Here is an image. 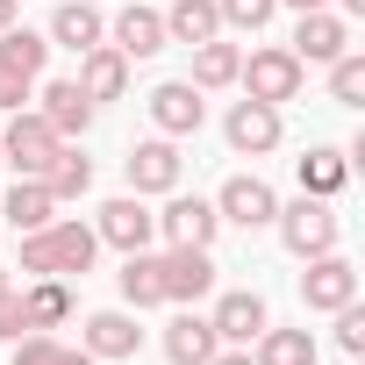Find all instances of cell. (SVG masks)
Masks as SVG:
<instances>
[{
  "label": "cell",
  "instance_id": "e575fe53",
  "mask_svg": "<svg viewBox=\"0 0 365 365\" xmlns=\"http://www.w3.org/2000/svg\"><path fill=\"white\" fill-rule=\"evenodd\" d=\"M29 93H36V79H22V72H0V108H29Z\"/></svg>",
  "mask_w": 365,
  "mask_h": 365
},
{
  "label": "cell",
  "instance_id": "7402d4cb",
  "mask_svg": "<svg viewBox=\"0 0 365 365\" xmlns=\"http://www.w3.org/2000/svg\"><path fill=\"white\" fill-rule=\"evenodd\" d=\"M43 187H51V201L65 208V201H79L86 187H93V158L79 150V143H58V158L43 165Z\"/></svg>",
  "mask_w": 365,
  "mask_h": 365
},
{
  "label": "cell",
  "instance_id": "74e56055",
  "mask_svg": "<svg viewBox=\"0 0 365 365\" xmlns=\"http://www.w3.org/2000/svg\"><path fill=\"white\" fill-rule=\"evenodd\" d=\"M15 8H22V0H0V29H8V22H15Z\"/></svg>",
  "mask_w": 365,
  "mask_h": 365
},
{
  "label": "cell",
  "instance_id": "7a4b0ae2",
  "mask_svg": "<svg viewBox=\"0 0 365 365\" xmlns=\"http://www.w3.org/2000/svg\"><path fill=\"white\" fill-rule=\"evenodd\" d=\"M237 86H244L251 101H265V108H287V101H301L308 65H301L287 43H265V51H251V58L237 65Z\"/></svg>",
  "mask_w": 365,
  "mask_h": 365
},
{
  "label": "cell",
  "instance_id": "cb8c5ba5",
  "mask_svg": "<svg viewBox=\"0 0 365 365\" xmlns=\"http://www.w3.org/2000/svg\"><path fill=\"white\" fill-rule=\"evenodd\" d=\"M344 179H351V158H344V150L315 143V150L301 158V194H315V201H336V194H344Z\"/></svg>",
  "mask_w": 365,
  "mask_h": 365
},
{
  "label": "cell",
  "instance_id": "5bb4252c",
  "mask_svg": "<svg viewBox=\"0 0 365 365\" xmlns=\"http://www.w3.org/2000/svg\"><path fill=\"white\" fill-rule=\"evenodd\" d=\"M72 86H79L93 108H101V101H122V93H129V58H122L115 43H93V51H79V79H72Z\"/></svg>",
  "mask_w": 365,
  "mask_h": 365
},
{
  "label": "cell",
  "instance_id": "7c38bea8",
  "mask_svg": "<svg viewBox=\"0 0 365 365\" xmlns=\"http://www.w3.org/2000/svg\"><path fill=\"white\" fill-rule=\"evenodd\" d=\"M122 172H129V194H172L179 187V143L172 136H150V143H136L129 158H122Z\"/></svg>",
  "mask_w": 365,
  "mask_h": 365
},
{
  "label": "cell",
  "instance_id": "1f68e13d",
  "mask_svg": "<svg viewBox=\"0 0 365 365\" xmlns=\"http://www.w3.org/2000/svg\"><path fill=\"white\" fill-rule=\"evenodd\" d=\"M215 15H222V29H244V36H258V29L279 15V0H215Z\"/></svg>",
  "mask_w": 365,
  "mask_h": 365
},
{
  "label": "cell",
  "instance_id": "4fadbf2b",
  "mask_svg": "<svg viewBox=\"0 0 365 365\" xmlns=\"http://www.w3.org/2000/svg\"><path fill=\"white\" fill-rule=\"evenodd\" d=\"M287 51H294L301 65H329V58H344V51H351V22H344V15H329V8H308Z\"/></svg>",
  "mask_w": 365,
  "mask_h": 365
},
{
  "label": "cell",
  "instance_id": "f546056e",
  "mask_svg": "<svg viewBox=\"0 0 365 365\" xmlns=\"http://www.w3.org/2000/svg\"><path fill=\"white\" fill-rule=\"evenodd\" d=\"M15 365H101V358H93V351L58 344L51 329H29V336H15Z\"/></svg>",
  "mask_w": 365,
  "mask_h": 365
},
{
  "label": "cell",
  "instance_id": "4dcf8cb0",
  "mask_svg": "<svg viewBox=\"0 0 365 365\" xmlns=\"http://www.w3.org/2000/svg\"><path fill=\"white\" fill-rule=\"evenodd\" d=\"M329 101H336V108H365V58H358V51L329 58Z\"/></svg>",
  "mask_w": 365,
  "mask_h": 365
},
{
  "label": "cell",
  "instance_id": "83f0119b",
  "mask_svg": "<svg viewBox=\"0 0 365 365\" xmlns=\"http://www.w3.org/2000/svg\"><path fill=\"white\" fill-rule=\"evenodd\" d=\"M43 58H51V36L43 29H0V72H22V79H36L43 72Z\"/></svg>",
  "mask_w": 365,
  "mask_h": 365
},
{
  "label": "cell",
  "instance_id": "30bf717a",
  "mask_svg": "<svg viewBox=\"0 0 365 365\" xmlns=\"http://www.w3.org/2000/svg\"><path fill=\"white\" fill-rule=\"evenodd\" d=\"M215 230H222L215 201L179 194V187H172V201H165V215H158V237H165V244H194V251H208V244H215Z\"/></svg>",
  "mask_w": 365,
  "mask_h": 365
},
{
  "label": "cell",
  "instance_id": "277c9868",
  "mask_svg": "<svg viewBox=\"0 0 365 365\" xmlns=\"http://www.w3.org/2000/svg\"><path fill=\"white\" fill-rule=\"evenodd\" d=\"M58 129L36 115V108H15L8 115V136H0V165H15V179H43V165L58 158Z\"/></svg>",
  "mask_w": 365,
  "mask_h": 365
},
{
  "label": "cell",
  "instance_id": "8fae6325",
  "mask_svg": "<svg viewBox=\"0 0 365 365\" xmlns=\"http://www.w3.org/2000/svg\"><path fill=\"white\" fill-rule=\"evenodd\" d=\"M222 136H230L237 158H265V150H279V108H265V101L244 93V101L222 115Z\"/></svg>",
  "mask_w": 365,
  "mask_h": 365
},
{
  "label": "cell",
  "instance_id": "d6986e66",
  "mask_svg": "<svg viewBox=\"0 0 365 365\" xmlns=\"http://www.w3.org/2000/svg\"><path fill=\"white\" fill-rule=\"evenodd\" d=\"M208 322H215V336H222V344H251V336L272 322V308H265V294H251V287H244V294H222Z\"/></svg>",
  "mask_w": 365,
  "mask_h": 365
},
{
  "label": "cell",
  "instance_id": "ffe728a7",
  "mask_svg": "<svg viewBox=\"0 0 365 365\" xmlns=\"http://www.w3.org/2000/svg\"><path fill=\"white\" fill-rule=\"evenodd\" d=\"M51 43H65V51H93V43H108V22L93 15V0H65V8L51 15V29H43Z\"/></svg>",
  "mask_w": 365,
  "mask_h": 365
},
{
  "label": "cell",
  "instance_id": "d6a6232c",
  "mask_svg": "<svg viewBox=\"0 0 365 365\" xmlns=\"http://www.w3.org/2000/svg\"><path fill=\"white\" fill-rule=\"evenodd\" d=\"M336 344H344V358H358V351H365V308H358V301H344V308H336Z\"/></svg>",
  "mask_w": 365,
  "mask_h": 365
},
{
  "label": "cell",
  "instance_id": "e0dca14e",
  "mask_svg": "<svg viewBox=\"0 0 365 365\" xmlns=\"http://www.w3.org/2000/svg\"><path fill=\"white\" fill-rule=\"evenodd\" d=\"M108 43H115L129 65H136V58H158V51H165V15H158V8H122L115 29H108Z\"/></svg>",
  "mask_w": 365,
  "mask_h": 365
},
{
  "label": "cell",
  "instance_id": "3957f363",
  "mask_svg": "<svg viewBox=\"0 0 365 365\" xmlns=\"http://www.w3.org/2000/svg\"><path fill=\"white\" fill-rule=\"evenodd\" d=\"M272 230H279V244H287L294 258H322V251H336V237H344L336 208H329V201H315V194L287 201V208L272 215Z\"/></svg>",
  "mask_w": 365,
  "mask_h": 365
},
{
  "label": "cell",
  "instance_id": "836d02e7",
  "mask_svg": "<svg viewBox=\"0 0 365 365\" xmlns=\"http://www.w3.org/2000/svg\"><path fill=\"white\" fill-rule=\"evenodd\" d=\"M22 329H29V315H22V294L8 287V294H0V344H15Z\"/></svg>",
  "mask_w": 365,
  "mask_h": 365
},
{
  "label": "cell",
  "instance_id": "484cf974",
  "mask_svg": "<svg viewBox=\"0 0 365 365\" xmlns=\"http://www.w3.org/2000/svg\"><path fill=\"white\" fill-rule=\"evenodd\" d=\"M237 65H244V51H237V43H222V36L194 43V86H201V93H222V86H237Z\"/></svg>",
  "mask_w": 365,
  "mask_h": 365
},
{
  "label": "cell",
  "instance_id": "9c48e42d",
  "mask_svg": "<svg viewBox=\"0 0 365 365\" xmlns=\"http://www.w3.org/2000/svg\"><path fill=\"white\" fill-rule=\"evenodd\" d=\"M150 122H158V136H194L201 122H208V101H201V86L194 79H165V86H150Z\"/></svg>",
  "mask_w": 365,
  "mask_h": 365
},
{
  "label": "cell",
  "instance_id": "2e32d148",
  "mask_svg": "<svg viewBox=\"0 0 365 365\" xmlns=\"http://www.w3.org/2000/svg\"><path fill=\"white\" fill-rule=\"evenodd\" d=\"M79 351H93V358H136L143 351V329H136L129 308H101V315H86V344Z\"/></svg>",
  "mask_w": 365,
  "mask_h": 365
},
{
  "label": "cell",
  "instance_id": "603a6c76",
  "mask_svg": "<svg viewBox=\"0 0 365 365\" xmlns=\"http://www.w3.org/2000/svg\"><path fill=\"white\" fill-rule=\"evenodd\" d=\"M122 301L129 308H158L165 301V279H158V251H122V272H115Z\"/></svg>",
  "mask_w": 365,
  "mask_h": 365
},
{
  "label": "cell",
  "instance_id": "52a82bcc",
  "mask_svg": "<svg viewBox=\"0 0 365 365\" xmlns=\"http://www.w3.org/2000/svg\"><path fill=\"white\" fill-rule=\"evenodd\" d=\"M215 215H222V222H237V230H272V215H279V194L265 187L258 172H237V179H222Z\"/></svg>",
  "mask_w": 365,
  "mask_h": 365
},
{
  "label": "cell",
  "instance_id": "4316f807",
  "mask_svg": "<svg viewBox=\"0 0 365 365\" xmlns=\"http://www.w3.org/2000/svg\"><path fill=\"white\" fill-rule=\"evenodd\" d=\"M251 344H258L251 365H315V336H308V329H272V322H265Z\"/></svg>",
  "mask_w": 365,
  "mask_h": 365
},
{
  "label": "cell",
  "instance_id": "f1b7e54d",
  "mask_svg": "<svg viewBox=\"0 0 365 365\" xmlns=\"http://www.w3.org/2000/svg\"><path fill=\"white\" fill-rule=\"evenodd\" d=\"M22 315H29V329H58L72 315V287L65 279H29L22 287Z\"/></svg>",
  "mask_w": 365,
  "mask_h": 365
},
{
  "label": "cell",
  "instance_id": "9a60e30c",
  "mask_svg": "<svg viewBox=\"0 0 365 365\" xmlns=\"http://www.w3.org/2000/svg\"><path fill=\"white\" fill-rule=\"evenodd\" d=\"M215 351H222V336H215V322H208V315L179 308V315L165 322V358H172V365H208Z\"/></svg>",
  "mask_w": 365,
  "mask_h": 365
},
{
  "label": "cell",
  "instance_id": "ac0fdd59",
  "mask_svg": "<svg viewBox=\"0 0 365 365\" xmlns=\"http://www.w3.org/2000/svg\"><path fill=\"white\" fill-rule=\"evenodd\" d=\"M36 115H43V122H51V129H58L65 143H79V136L93 129V101H86V93L72 86V79H51V86H43V108H36Z\"/></svg>",
  "mask_w": 365,
  "mask_h": 365
},
{
  "label": "cell",
  "instance_id": "f35d334b",
  "mask_svg": "<svg viewBox=\"0 0 365 365\" xmlns=\"http://www.w3.org/2000/svg\"><path fill=\"white\" fill-rule=\"evenodd\" d=\"M8 287H15V279H8V265H0V294H8Z\"/></svg>",
  "mask_w": 365,
  "mask_h": 365
},
{
  "label": "cell",
  "instance_id": "6da1fadb",
  "mask_svg": "<svg viewBox=\"0 0 365 365\" xmlns=\"http://www.w3.org/2000/svg\"><path fill=\"white\" fill-rule=\"evenodd\" d=\"M93 258H101L93 222H65V215H51L43 230H29V237H22V272H36V279H72V272H93Z\"/></svg>",
  "mask_w": 365,
  "mask_h": 365
},
{
  "label": "cell",
  "instance_id": "d4e9b609",
  "mask_svg": "<svg viewBox=\"0 0 365 365\" xmlns=\"http://www.w3.org/2000/svg\"><path fill=\"white\" fill-rule=\"evenodd\" d=\"M51 215H58V201H51L43 179H15V187H8V208H0V222H15V230L29 237V230H43Z\"/></svg>",
  "mask_w": 365,
  "mask_h": 365
},
{
  "label": "cell",
  "instance_id": "d590c367",
  "mask_svg": "<svg viewBox=\"0 0 365 365\" xmlns=\"http://www.w3.org/2000/svg\"><path fill=\"white\" fill-rule=\"evenodd\" d=\"M208 365H251V344H222V351H215Z\"/></svg>",
  "mask_w": 365,
  "mask_h": 365
},
{
  "label": "cell",
  "instance_id": "8992f818",
  "mask_svg": "<svg viewBox=\"0 0 365 365\" xmlns=\"http://www.w3.org/2000/svg\"><path fill=\"white\" fill-rule=\"evenodd\" d=\"M158 279H165V301H201V294H215V258L208 251H194V244H165L158 251Z\"/></svg>",
  "mask_w": 365,
  "mask_h": 365
},
{
  "label": "cell",
  "instance_id": "44dd1931",
  "mask_svg": "<svg viewBox=\"0 0 365 365\" xmlns=\"http://www.w3.org/2000/svg\"><path fill=\"white\" fill-rule=\"evenodd\" d=\"M208 36H222V15H215V0H172L165 8V43H208Z\"/></svg>",
  "mask_w": 365,
  "mask_h": 365
},
{
  "label": "cell",
  "instance_id": "5b68a950",
  "mask_svg": "<svg viewBox=\"0 0 365 365\" xmlns=\"http://www.w3.org/2000/svg\"><path fill=\"white\" fill-rule=\"evenodd\" d=\"M308 272H301V301L315 308V315H336L344 301H358V265L351 258H336V251H322V258H301Z\"/></svg>",
  "mask_w": 365,
  "mask_h": 365
},
{
  "label": "cell",
  "instance_id": "8d00e7d4",
  "mask_svg": "<svg viewBox=\"0 0 365 365\" xmlns=\"http://www.w3.org/2000/svg\"><path fill=\"white\" fill-rule=\"evenodd\" d=\"M279 8H294V15H308V8H329V0H279Z\"/></svg>",
  "mask_w": 365,
  "mask_h": 365
},
{
  "label": "cell",
  "instance_id": "ba28073f",
  "mask_svg": "<svg viewBox=\"0 0 365 365\" xmlns=\"http://www.w3.org/2000/svg\"><path fill=\"white\" fill-rule=\"evenodd\" d=\"M93 237H101V244H115V251H150L158 215L143 208V194H115V201L93 215Z\"/></svg>",
  "mask_w": 365,
  "mask_h": 365
}]
</instances>
